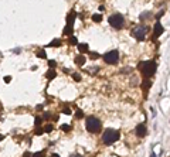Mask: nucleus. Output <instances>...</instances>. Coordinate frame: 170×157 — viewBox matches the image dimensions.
I'll return each mask as SVG.
<instances>
[{
    "label": "nucleus",
    "instance_id": "17",
    "mask_svg": "<svg viewBox=\"0 0 170 157\" xmlns=\"http://www.w3.org/2000/svg\"><path fill=\"white\" fill-rule=\"evenodd\" d=\"M92 20H94L95 23H101V21H102V16H101V14H94V16H92Z\"/></svg>",
    "mask_w": 170,
    "mask_h": 157
},
{
    "label": "nucleus",
    "instance_id": "31",
    "mask_svg": "<svg viewBox=\"0 0 170 157\" xmlns=\"http://www.w3.org/2000/svg\"><path fill=\"white\" fill-rule=\"evenodd\" d=\"M44 119H50V113H44Z\"/></svg>",
    "mask_w": 170,
    "mask_h": 157
},
{
    "label": "nucleus",
    "instance_id": "21",
    "mask_svg": "<svg viewBox=\"0 0 170 157\" xmlns=\"http://www.w3.org/2000/svg\"><path fill=\"white\" fill-rule=\"evenodd\" d=\"M61 130H64V132H69V130H71V126L64 123V125H61Z\"/></svg>",
    "mask_w": 170,
    "mask_h": 157
},
{
    "label": "nucleus",
    "instance_id": "32",
    "mask_svg": "<svg viewBox=\"0 0 170 157\" xmlns=\"http://www.w3.org/2000/svg\"><path fill=\"white\" fill-rule=\"evenodd\" d=\"M71 157H82V156H81V154H72Z\"/></svg>",
    "mask_w": 170,
    "mask_h": 157
},
{
    "label": "nucleus",
    "instance_id": "12",
    "mask_svg": "<svg viewBox=\"0 0 170 157\" xmlns=\"http://www.w3.org/2000/svg\"><path fill=\"white\" fill-rule=\"evenodd\" d=\"M72 33H74V30H72V26L67 24V26H65V28L63 30V34H64V35H72Z\"/></svg>",
    "mask_w": 170,
    "mask_h": 157
},
{
    "label": "nucleus",
    "instance_id": "26",
    "mask_svg": "<svg viewBox=\"0 0 170 157\" xmlns=\"http://www.w3.org/2000/svg\"><path fill=\"white\" fill-rule=\"evenodd\" d=\"M40 125H41V119H40V118H35V126L40 127Z\"/></svg>",
    "mask_w": 170,
    "mask_h": 157
},
{
    "label": "nucleus",
    "instance_id": "10",
    "mask_svg": "<svg viewBox=\"0 0 170 157\" xmlns=\"http://www.w3.org/2000/svg\"><path fill=\"white\" fill-rule=\"evenodd\" d=\"M78 51L81 52V54L88 52V51H89V47H88V44H85V43H82V44H78Z\"/></svg>",
    "mask_w": 170,
    "mask_h": 157
},
{
    "label": "nucleus",
    "instance_id": "20",
    "mask_svg": "<svg viewBox=\"0 0 170 157\" xmlns=\"http://www.w3.org/2000/svg\"><path fill=\"white\" fill-rule=\"evenodd\" d=\"M46 156V150H43V152H37V153H34L33 157H44Z\"/></svg>",
    "mask_w": 170,
    "mask_h": 157
},
{
    "label": "nucleus",
    "instance_id": "3",
    "mask_svg": "<svg viewBox=\"0 0 170 157\" xmlns=\"http://www.w3.org/2000/svg\"><path fill=\"white\" fill-rule=\"evenodd\" d=\"M85 126H86V130H88V132H91V133H98V132L101 130L102 123H101V120L97 119L95 116H89V118H86Z\"/></svg>",
    "mask_w": 170,
    "mask_h": 157
},
{
    "label": "nucleus",
    "instance_id": "9",
    "mask_svg": "<svg viewBox=\"0 0 170 157\" xmlns=\"http://www.w3.org/2000/svg\"><path fill=\"white\" fill-rule=\"evenodd\" d=\"M75 17H77V13H75V12H71V13L67 16V24L72 26L74 21H75Z\"/></svg>",
    "mask_w": 170,
    "mask_h": 157
},
{
    "label": "nucleus",
    "instance_id": "8",
    "mask_svg": "<svg viewBox=\"0 0 170 157\" xmlns=\"http://www.w3.org/2000/svg\"><path fill=\"white\" fill-rule=\"evenodd\" d=\"M162 33H163V26L157 21L156 24H154V31H153V37L154 38H159L160 35H162Z\"/></svg>",
    "mask_w": 170,
    "mask_h": 157
},
{
    "label": "nucleus",
    "instance_id": "27",
    "mask_svg": "<svg viewBox=\"0 0 170 157\" xmlns=\"http://www.w3.org/2000/svg\"><path fill=\"white\" fill-rule=\"evenodd\" d=\"M41 133H43V129L41 127H37L35 129V135H41Z\"/></svg>",
    "mask_w": 170,
    "mask_h": 157
},
{
    "label": "nucleus",
    "instance_id": "1",
    "mask_svg": "<svg viewBox=\"0 0 170 157\" xmlns=\"http://www.w3.org/2000/svg\"><path fill=\"white\" fill-rule=\"evenodd\" d=\"M156 68H157V65H156L154 61H143L137 65V70L143 74L145 78H150L152 75H154Z\"/></svg>",
    "mask_w": 170,
    "mask_h": 157
},
{
    "label": "nucleus",
    "instance_id": "23",
    "mask_svg": "<svg viewBox=\"0 0 170 157\" xmlns=\"http://www.w3.org/2000/svg\"><path fill=\"white\" fill-rule=\"evenodd\" d=\"M51 130H52V125H46V127H44V132H47V133H50Z\"/></svg>",
    "mask_w": 170,
    "mask_h": 157
},
{
    "label": "nucleus",
    "instance_id": "11",
    "mask_svg": "<svg viewBox=\"0 0 170 157\" xmlns=\"http://www.w3.org/2000/svg\"><path fill=\"white\" fill-rule=\"evenodd\" d=\"M75 64H77L78 67H82V65H85V57H82V55H78V57L75 58Z\"/></svg>",
    "mask_w": 170,
    "mask_h": 157
},
{
    "label": "nucleus",
    "instance_id": "22",
    "mask_svg": "<svg viewBox=\"0 0 170 157\" xmlns=\"http://www.w3.org/2000/svg\"><path fill=\"white\" fill-rule=\"evenodd\" d=\"M72 78H74V81H77V82H80V81H81V75H80V74H77V72H75V74H72Z\"/></svg>",
    "mask_w": 170,
    "mask_h": 157
},
{
    "label": "nucleus",
    "instance_id": "13",
    "mask_svg": "<svg viewBox=\"0 0 170 157\" xmlns=\"http://www.w3.org/2000/svg\"><path fill=\"white\" fill-rule=\"evenodd\" d=\"M46 76H47L48 79H52V78H55V76H57V72H55V70H54V68H51V70L47 71Z\"/></svg>",
    "mask_w": 170,
    "mask_h": 157
},
{
    "label": "nucleus",
    "instance_id": "28",
    "mask_svg": "<svg viewBox=\"0 0 170 157\" xmlns=\"http://www.w3.org/2000/svg\"><path fill=\"white\" fill-rule=\"evenodd\" d=\"M10 81H12V76H4V82L6 84H9Z\"/></svg>",
    "mask_w": 170,
    "mask_h": 157
},
{
    "label": "nucleus",
    "instance_id": "7",
    "mask_svg": "<svg viewBox=\"0 0 170 157\" xmlns=\"http://www.w3.org/2000/svg\"><path fill=\"white\" fill-rule=\"evenodd\" d=\"M146 125L145 123H140V125H137L136 126V136H139V137H143V136H146Z\"/></svg>",
    "mask_w": 170,
    "mask_h": 157
},
{
    "label": "nucleus",
    "instance_id": "2",
    "mask_svg": "<svg viewBox=\"0 0 170 157\" xmlns=\"http://www.w3.org/2000/svg\"><path fill=\"white\" fill-rule=\"evenodd\" d=\"M119 137H120L119 130H115V129H106V130L103 132L102 140H103L105 144H112V143H115L116 140H119Z\"/></svg>",
    "mask_w": 170,
    "mask_h": 157
},
{
    "label": "nucleus",
    "instance_id": "15",
    "mask_svg": "<svg viewBox=\"0 0 170 157\" xmlns=\"http://www.w3.org/2000/svg\"><path fill=\"white\" fill-rule=\"evenodd\" d=\"M150 85H152V81H150V79H146V81L142 84V87H143V89H145V91H148V89L150 88Z\"/></svg>",
    "mask_w": 170,
    "mask_h": 157
},
{
    "label": "nucleus",
    "instance_id": "14",
    "mask_svg": "<svg viewBox=\"0 0 170 157\" xmlns=\"http://www.w3.org/2000/svg\"><path fill=\"white\" fill-rule=\"evenodd\" d=\"M60 45H61V40H60V38L52 40L50 44H48V47H60Z\"/></svg>",
    "mask_w": 170,
    "mask_h": 157
},
{
    "label": "nucleus",
    "instance_id": "18",
    "mask_svg": "<svg viewBox=\"0 0 170 157\" xmlns=\"http://www.w3.org/2000/svg\"><path fill=\"white\" fill-rule=\"evenodd\" d=\"M37 57H38V58H43V60H44V58H47L46 51H44V50H40V51L37 52Z\"/></svg>",
    "mask_w": 170,
    "mask_h": 157
},
{
    "label": "nucleus",
    "instance_id": "34",
    "mask_svg": "<svg viewBox=\"0 0 170 157\" xmlns=\"http://www.w3.org/2000/svg\"><path fill=\"white\" fill-rule=\"evenodd\" d=\"M3 139H4V136H3V135H0V141H1Z\"/></svg>",
    "mask_w": 170,
    "mask_h": 157
},
{
    "label": "nucleus",
    "instance_id": "5",
    "mask_svg": "<svg viewBox=\"0 0 170 157\" xmlns=\"http://www.w3.org/2000/svg\"><path fill=\"white\" fill-rule=\"evenodd\" d=\"M119 60V52L116 50H112V51L106 52L105 55H103V61L106 62V64H116Z\"/></svg>",
    "mask_w": 170,
    "mask_h": 157
},
{
    "label": "nucleus",
    "instance_id": "6",
    "mask_svg": "<svg viewBox=\"0 0 170 157\" xmlns=\"http://www.w3.org/2000/svg\"><path fill=\"white\" fill-rule=\"evenodd\" d=\"M146 33H148V27H146V26H137L135 30L132 31L133 37H135L137 41H142V40H145Z\"/></svg>",
    "mask_w": 170,
    "mask_h": 157
},
{
    "label": "nucleus",
    "instance_id": "4",
    "mask_svg": "<svg viewBox=\"0 0 170 157\" xmlns=\"http://www.w3.org/2000/svg\"><path fill=\"white\" fill-rule=\"evenodd\" d=\"M108 23L114 27V28H116V30H120V28H123V24H125V18L122 14H112V16H109L108 18Z\"/></svg>",
    "mask_w": 170,
    "mask_h": 157
},
{
    "label": "nucleus",
    "instance_id": "19",
    "mask_svg": "<svg viewBox=\"0 0 170 157\" xmlns=\"http://www.w3.org/2000/svg\"><path fill=\"white\" fill-rule=\"evenodd\" d=\"M89 57L92 60H97V58H99V54L98 52H94V51H89Z\"/></svg>",
    "mask_w": 170,
    "mask_h": 157
},
{
    "label": "nucleus",
    "instance_id": "16",
    "mask_svg": "<svg viewBox=\"0 0 170 157\" xmlns=\"http://www.w3.org/2000/svg\"><path fill=\"white\" fill-rule=\"evenodd\" d=\"M71 45H78V40H77V37H72V35H69V41H68Z\"/></svg>",
    "mask_w": 170,
    "mask_h": 157
},
{
    "label": "nucleus",
    "instance_id": "30",
    "mask_svg": "<svg viewBox=\"0 0 170 157\" xmlns=\"http://www.w3.org/2000/svg\"><path fill=\"white\" fill-rule=\"evenodd\" d=\"M23 157H33V156H31V154H30V153H29V152H26V153H24V154H23Z\"/></svg>",
    "mask_w": 170,
    "mask_h": 157
},
{
    "label": "nucleus",
    "instance_id": "33",
    "mask_svg": "<svg viewBox=\"0 0 170 157\" xmlns=\"http://www.w3.org/2000/svg\"><path fill=\"white\" fill-rule=\"evenodd\" d=\"M51 157H60V156H58L57 153H54V154H51Z\"/></svg>",
    "mask_w": 170,
    "mask_h": 157
},
{
    "label": "nucleus",
    "instance_id": "25",
    "mask_svg": "<svg viewBox=\"0 0 170 157\" xmlns=\"http://www.w3.org/2000/svg\"><path fill=\"white\" fill-rule=\"evenodd\" d=\"M48 65H50V68H55V67H57V62L52 61V60H50V61H48Z\"/></svg>",
    "mask_w": 170,
    "mask_h": 157
},
{
    "label": "nucleus",
    "instance_id": "24",
    "mask_svg": "<svg viewBox=\"0 0 170 157\" xmlns=\"http://www.w3.org/2000/svg\"><path fill=\"white\" fill-rule=\"evenodd\" d=\"M75 115H77V118H78V119H81V118H84V113H82V110H80V109L77 110V113H75Z\"/></svg>",
    "mask_w": 170,
    "mask_h": 157
},
{
    "label": "nucleus",
    "instance_id": "29",
    "mask_svg": "<svg viewBox=\"0 0 170 157\" xmlns=\"http://www.w3.org/2000/svg\"><path fill=\"white\" fill-rule=\"evenodd\" d=\"M64 113H65V115H71V109L65 108V109H64Z\"/></svg>",
    "mask_w": 170,
    "mask_h": 157
},
{
    "label": "nucleus",
    "instance_id": "35",
    "mask_svg": "<svg viewBox=\"0 0 170 157\" xmlns=\"http://www.w3.org/2000/svg\"><path fill=\"white\" fill-rule=\"evenodd\" d=\"M150 157H156V156H154V153H152V154H150Z\"/></svg>",
    "mask_w": 170,
    "mask_h": 157
}]
</instances>
